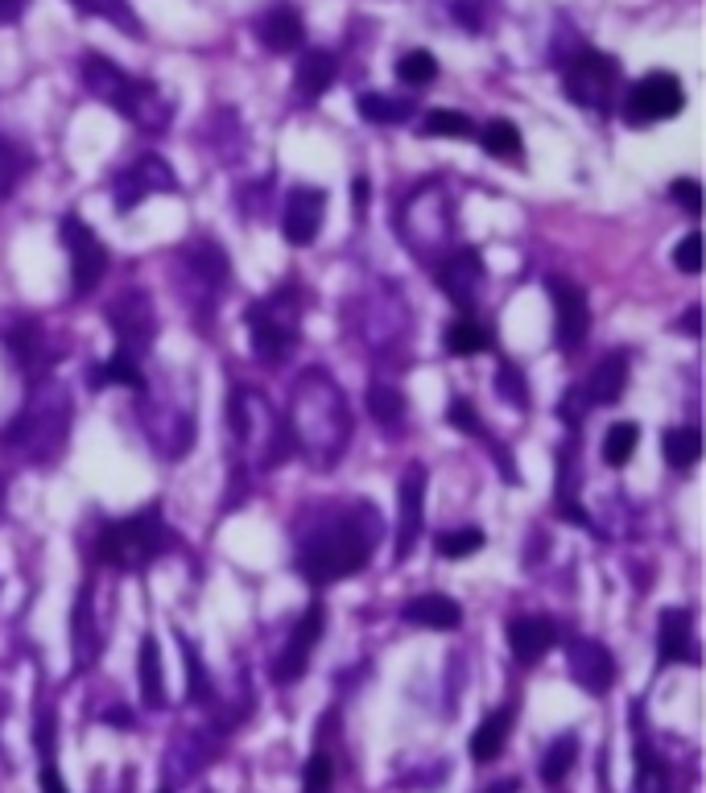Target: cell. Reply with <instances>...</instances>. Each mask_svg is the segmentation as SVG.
Wrapping results in <instances>:
<instances>
[{
  "mask_svg": "<svg viewBox=\"0 0 706 793\" xmlns=\"http://www.w3.org/2000/svg\"><path fill=\"white\" fill-rule=\"evenodd\" d=\"M178 190V178L170 174V166L153 153H145L129 166V170L116 174V187H112V199H116V211H132L141 199L149 195H173Z\"/></svg>",
  "mask_w": 706,
  "mask_h": 793,
  "instance_id": "cell-12",
  "label": "cell"
},
{
  "mask_svg": "<svg viewBox=\"0 0 706 793\" xmlns=\"http://www.w3.org/2000/svg\"><path fill=\"white\" fill-rule=\"evenodd\" d=\"M616 83H620V62L611 54H599V50L575 54L563 75L566 96H570L578 108H591V112H604L607 103H611Z\"/></svg>",
  "mask_w": 706,
  "mask_h": 793,
  "instance_id": "cell-7",
  "label": "cell"
},
{
  "mask_svg": "<svg viewBox=\"0 0 706 793\" xmlns=\"http://www.w3.org/2000/svg\"><path fill=\"white\" fill-rule=\"evenodd\" d=\"M368 409H372L376 422H401L405 414V397L389 385H372L368 389Z\"/></svg>",
  "mask_w": 706,
  "mask_h": 793,
  "instance_id": "cell-42",
  "label": "cell"
},
{
  "mask_svg": "<svg viewBox=\"0 0 706 793\" xmlns=\"http://www.w3.org/2000/svg\"><path fill=\"white\" fill-rule=\"evenodd\" d=\"M42 793H67V785H62V773H58L54 761H46V765H42Z\"/></svg>",
  "mask_w": 706,
  "mask_h": 793,
  "instance_id": "cell-49",
  "label": "cell"
},
{
  "mask_svg": "<svg viewBox=\"0 0 706 793\" xmlns=\"http://www.w3.org/2000/svg\"><path fill=\"white\" fill-rule=\"evenodd\" d=\"M161 793H170V790H161Z\"/></svg>",
  "mask_w": 706,
  "mask_h": 793,
  "instance_id": "cell-55",
  "label": "cell"
},
{
  "mask_svg": "<svg viewBox=\"0 0 706 793\" xmlns=\"http://www.w3.org/2000/svg\"><path fill=\"white\" fill-rule=\"evenodd\" d=\"M364 120H372V125H405L409 116H414V103L409 100H392V96H380V91H368L356 100Z\"/></svg>",
  "mask_w": 706,
  "mask_h": 793,
  "instance_id": "cell-31",
  "label": "cell"
},
{
  "mask_svg": "<svg viewBox=\"0 0 706 793\" xmlns=\"http://www.w3.org/2000/svg\"><path fill=\"white\" fill-rule=\"evenodd\" d=\"M67 418H71V409H67L62 389H58V385H46V389L33 393V402L26 405V414L0 434V443H4V447H26L33 459L46 463L50 455H54L46 430H54L58 438H67Z\"/></svg>",
  "mask_w": 706,
  "mask_h": 793,
  "instance_id": "cell-5",
  "label": "cell"
},
{
  "mask_svg": "<svg viewBox=\"0 0 706 793\" xmlns=\"http://www.w3.org/2000/svg\"><path fill=\"white\" fill-rule=\"evenodd\" d=\"M575 761H578V736H558L554 744H549V752H546V761H541V777L549 781V785H558V781L575 769Z\"/></svg>",
  "mask_w": 706,
  "mask_h": 793,
  "instance_id": "cell-36",
  "label": "cell"
},
{
  "mask_svg": "<svg viewBox=\"0 0 706 793\" xmlns=\"http://www.w3.org/2000/svg\"><path fill=\"white\" fill-rule=\"evenodd\" d=\"M566 670H570V678L587 694H595V698L611 691V682H616V662H611L607 645H599V641H570Z\"/></svg>",
  "mask_w": 706,
  "mask_h": 793,
  "instance_id": "cell-18",
  "label": "cell"
},
{
  "mask_svg": "<svg viewBox=\"0 0 706 793\" xmlns=\"http://www.w3.org/2000/svg\"><path fill=\"white\" fill-rule=\"evenodd\" d=\"M434 75H438V62H434L430 50H409V54L397 58V79L409 87H426L434 83Z\"/></svg>",
  "mask_w": 706,
  "mask_h": 793,
  "instance_id": "cell-38",
  "label": "cell"
},
{
  "mask_svg": "<svg viewBox=\"0 0 706 793\" xmlns=\"http://www.w3.org/2000/svg\"><path fill=\"white\" fill-rule=\"evenodd\" d=\"M479 145L500 161L520 158V129L513 120H488V125L479 129Z\"/></svg>",
  "mask_w": 706,
  "mask_h": 793,
  "instance_id": "cell-33",
  "label": "cell"
},
{
  "mask_svg": "<svg viewBox=\"0 0 706 793\" xmlns=\"http://www.w3.org/2000/svg\"><path fill=\"white\" fill-rule=\"evenodd\" d=\"M364 202H368V178H356V207L364 211Z\"/></svg>",
  "mask_w": 706,
  "mask_h": 793,
  "instance_id": "cell-52",
  "label": "cell"
},
{
  "mask_svg": "<svg viewBox=\"0 0 706 793\" xmlns=\"http://www.w3.org/2000/svg\"><path fill=\"white\" fill-rule=\"evenodd\" d=\"M0 508H4V488H0Z\"/></svg>",
  "mask_w": 706,
  "mask_h": 793,
  "instance_id": "cell-54",
  "label": "cell"
},
{
  "mask_svg": "<svg viewBox=\"0 0 706 793\" xmlns=\"http://www.w3.org/2000/svg\"><path fill=\"white\" fill-rule=\"evenodd\" d=\"M71 4L87 17H103V21H112V26L125 29L129 38H141V21H137L129 0H71Z\"/></svg>",
  "mask_w": 706,
  "mask_h": 793,
  "instance_id": "cell-30",
  "label": "cell"
},
{
  "mask_svg": "<svg viewBox=\"0 0 706 793\" xmlns=\"http://www.w3.org/2000/svg\"><path fill=\"white\" fill-rule=\"evenodd\" d=\"M187 662H190V682H195V698H207V682H202V670H199V657L195 653H187Z\"/></svg>",
  "mask_w": 706,
  "mask_h": 793,
  "instance_id": "cell-50",
  "label": "cell"
},
{
  "mask_svg": "<svg viewBox=\"0 0 706 793\" xmlns=\"http://www.w3.org/2000/svg\"><path fill=\"white\" fill-rule=\"evenodd\" d=\"M9 351L17 356L21 368H33V360L42 356V331L33 327V323H17V331H9Z\"/></svg>",
  "mask_w": 706,
  "mask_h": 793,
  "instance_id": "cell-40",
  "label": "cell"
},
{
  "mask_svg": "<svg viewBox=\"0 0 706 793\" xmlns=\"http://www.w3.org/2000/svg\"><path fill=\"white\" fill-rule=\"evenodd\" d=\"M71 641H74V670H91L96 657H100V636H96V616H91V587H83L79 599H74Z\"/></svg>",
  "mask_w": 706,
  "mask_h": 793,
  "instance_id": "cell-26",
  "label": "cell"
},
{
  "mask_svg": "<svg viewBox=\"0 0 706 793\" xmlns=\"http://www.w3.org/2000/svg\"><path fill=\"white\" fill-rule=\"evenodd\" d=\"M421 132H426V137H450V141H467V137H476V125H471V116L447 112V108H434V112H426V120H421Z\"/></svg>",
  "mask_w": 706,
  "mask_h": 793,
  "instance_id": "cell-35",
  "label": "cell"
},
{
  "mask_svg": "<svg viewBox=\"0 0 706 793\" xmlns=\"http://www.w3.org/2000/svg\"><path fill=\"white\" fill-rule=\"evenodd\" d=\"M318 636H322V604H310L302 616H298V624H294V633H289L281 657L274 662L277 682L302 678L306 665H310V653H315V645H318Z\"/></svg>",
  "mask_w": 706,
  "mask_h": 793,
  "instance_id": "cell-17",
  "label": "cell"
},
{
  "mask_svg": "<svg viewBox=\"0 0 706 793\" xmlns=\"http://www.w3.org/2000/svg\"><path fill=\"white\" fill-rule=\"evenodd\" d=\"M327 219V195L318 187H294L286 199V216H281V231L294 248H310L322 231Z\"/></svg>",
  "mask_w": 706,
  "mask_h": 793,
  "instance_id": "cell-15",
  "label": "cell"
},
{
  "mask_svg": "<svg viewBox=\"0 0 706 793\" xmlns=\"http://www.w3.org/2000/svg\"><path fill=\"white\" fill-rule=\"evenodd\" d=\"M405 624H418V628H430V633H455L463 624V607L447 595H418L401 607Z\"/></svg>",
  "mask_w": 706,
  "mask_h": 793,
  "instance_id": "cell-23",
  "label": "cell"
},
{
  "mask_svg": "<svg viewBox=\"0 0 706 793\" xmlns=\"http://www.w3.org/2000/svg\"><path fill=\"white\" fill-rule=\"evenodd\" d=\"M286 430L289 447L302 450L318 467H331L351 438V414H347L344 393L335 389L322 373H306L294 389V402H289Z\"/></svg>",
  "mask_w": 706,
  "mask_h": 793,
  "instance_id": "cell-1",
  "label": "cell"
},
{
  "mask_svg": "<svg viewBox=\"0 0 706 793\" xmlns=\"http://www.w3.org/2000/svg\"><path fill=\"white\" fill-rule=\"evenodd\" d=\"M450 426L459 434H476V438H484V418H479V409L471 402H463V397H455L450 402Z\"/></svg>",
  "mask_w": 706,
  "mask_h": 793,
  "instance_id": "cell-44",
  "label": "cell"
},
{
  "mask_svg": "<svg viewBox=\"0 0 706 793\" xmlns=\"http://www.w3.org/2000/svg\"><path fill=\"white\" fill-rule=\"evenodd\" d=\"M257 38L265 50H274V54H289V50H298L302 46V17L294 13L289 4H274L269 13L257 17Z\"/></svg>",
  "mask_w": 706,
  "mask_h": 793,
  "instance_id": "cell-22",
  "label": "cell"
},
{
  "mask_svg": "<svg viewBox=\"0 0 706 793\" xmlns=\"http://www.w3.org/2000/svg\"><path fill=\"white\" fill-rule=\"evenodd\" d=\"M484 542H488L484 529H476V525H463V529H447V534H438L434 549H438V558H447V563H463V558L479 554Z\"/></svg>",
  "mask_w": 706,
  "mask_h": 793,
  "instance_id": "cell-32",
  "label": "cell"
},
{
  "mask_svg": "<svg viewBox=\"0 0 706 793\" xmlns=\"http://www.w3.org/2000/svg\"><path fill=\"white\" fill-rule=\"evenodd\" d=\"M698 318H703V315H698V306H690V310H686V318H682V331L698 335Z\"/></svg>",
  "mask_w": 706,
  "mask_h": 793,
  "instance_id": "cell-51",
  "label": "cell"
},
{
  "mask_svg": "<svg viewBox=\"0 0 706 793\" xmlns=\"http://www.w3.org/2000/svg\"><path fill=\"white\" fill-rule=\"evenodd\" d=\"M187 265L202 277V286H219L228 277V260H223V248L216 240H199V245L187 252Z\"/></svg>",
  "mask_w": 706,
  "mask_h": 793,
  "instance_id": "cell-34",
  "label": "cell"
},
{
  "mask_svg": "<svg viewBox=\"0 0 706 793\" xmlns=\"http://www.w3.org/2000/svg\"><path fill=\"white\" fill-rule=\"evenodd\" d=\"M690 662L698 665V645H694V624L686 607H665L662 628H657V665Z\"/></svg>",
  "mask_w": 706,
  "mask_h": 793,
  "instance_id": "cell-19",
  "label": "cell"
},
{
  "mask_svg": "<svg viewBox=\"0 0 706 793\" xmlns=\"http://www.w3.org/2000/svg\"><path fill=\"white\" fill-rule=\"evenodd\" d=\"M484 277H488V265L479 257V248L450 252V257H443V265H438V289H443L459 310H471V306H476Z\"/></svg>",
  "mask_w": 706,
  "mask_h": 793,
  "instance_id": "cell-14",
  "label": "cell"
},
{
  "mask_svg": "<svg viewBox=\"0 0 706 793\" xmlns=\"http://www.w3.org/2000/svg\"><path fill=\"white\" fill-rule=\"evenodd\" d=\"M96 385H129V389H141L145 376H141V368H137V360H132V356L116 351L112 360H108V368L96 376Z\"/></svg>",
  "mask_w": 706,
  "mask_h": 793,
  "instance_id": "cell-41",
  "label": "cell"
},
{
  "mask_svg": "<svg viewBox=\"0 0 706 793\" xmlns=\"http://www.w3.org/2000/svg\"><path fill=\"white\" fill-rule=\"evenodd\" d=\"M508 645H513V657L520 665H534L558 645V624L549 616H520V621L508 624Z\"/></svg>",
  "mask_w": 706,
  "mask_h": 793,
  "instance_id": "cell-20",
  "label": "cell"
},
{
  "mask_svg": "<svg viewBox=\"0 0 706 793\" xmlns=\"http://www.w3.org/2000/svg\"><path fill=\"white\" fill-rule=\"evenodd\" d=\"M401 517H397V563H405L421 537V521H426V467L409 463V472L401 476Z\"/></svg>",
  "mask_w": 706,
  "mask_h": 793,
  "instance_id": "cell-16",
  "label": "cell"
},
{
  "mask_svg": "<svg viewBox=\"0 0 706 793\" xmlns=\"http://www.w3.org/2000/svg\"><path fill=\"white\" fill-rule=\"evenodd\" d=\"M496 385H500V397L513 402L517 409L529 405V393H525V376H520L517 364H500V373H496Z\"/></svg>",
  "mask_w": 706,
  "mask_h": 793,
  "instance_id": "cell-43",
  "label": "cell"
},
{
  "mask_svg": "<svg viewBox=\"0 0 706 793\" xmlns=\"http://www.w3.org/2000/svg\"><path fill=\"white\" fill-rule=\"evenodd\" d=\"M170 546L173 534L166 529L158 505L141 508V513H132L125 521H112V525H103L100 534V558L116 566V571H141Z\"/></svg>",
  "mask_w": 706,
  "mask_h": 793,
  "instance_id": "cell-4",
  "label": "cell"
},
{
  "mask_svg": "<svg viewBox=\"0 0 706 793\" xmlns=\"http://www.w3.org/2000/svg\"><path fill=\"white\" fill-rule=\"evenodd\" d=\"M302 790L306 793H327L331 790V756H310L302 769Z\"/></svg>",
  "mask_w": 706,
  "mask_h": 793,
  "instance_id": "cell-45",
  "label": "cell"
},
{
  "mask_svg": "<svg viewBox=\"0 0 706 793\" xmlns=\"http://www.w3.org/2000/svg\"><path fill=\"white\" fill-rule=\"evenodd\" d=\"M83 83L96 100L116 108L120 116H129V120H137L141 129H166V120H170V103L158 100L153 83L132 79L129 71L116 67L112 58L87 54L83 58Z\"/></svg>",
  "mask_w": 706,
  "mask_h": 793,
  "instance_id": "cell-3",
  "label": "cell"
},
{
  "mask_svg": "<svg viewBox=\"0 0 706 793\" xmlns=\"http://www.w3.org/2000/svg\"><path fill=\"white\" fill-rule=\"evenodd\" d=\"M682 108H686V87H682L678 75H669V71L645 75V79L624 96V120H628L633 129L669 120V116H678Z\"/></svg>",
  "mask_w": 706,
  "mask_h": 793,
  "instance_id": "cell-8",
  "label": "cell"
},
{
  "mask_svg": "<svg viewBox=\"0 0 706 793\" xmlns=\"http://www.w3.org/2000/svg\"><path fill=\"white\" fill-rule=\"evenodd\" d=\"M636 443H640V430H636L633 422H616L604 438V463L607 467H628Z\"/></svg>",
  "mask_w": 706,
  "mask_h": 793,
  "instance_id": "cell-37",
  "label": "cell"
},
{
  "mask_svg": "<svg viewBox=\"0 0 706 793\" xmlns=\"http://www.w3.org/2000/svg\"><path fill=\"white\" fill-rule=\"evenodd\" d=\"M248 331H252V347L260 360H286L289 347L298 344V306L289 294H274L265 303H252L248 310Z\"/></svg>",
  "mask_w": 706,
  "mask_h": 793,
  "instance_id": "cell-6",
  "label": "cell"
},
{
  "mask_svg": "<svg viewBox=\"0 0 706 793\" xmlns=\"http://www.w3.org/2000/svg\"><path fill=\"white\" fill-rule=\"evenodd\" d=\"M26 170H29V158L17 149L13 141H4L0 137V199H9L17 190V182L26 178Z\"/></svg>",
  "mask_w": 706,
  "mask_h": 793,
  "instance_id": "cell-39",
  "label": "cell"
},
{
  "mask_svg": "<svg viewBox=\"0 0 706 793\" xmlns=\"http://www.w3.org/2000/svg\"><path fill=\"white\" fill-rule=\"evenodd\" d=\"M628 389V356L624 351H611L604 360L595 364L591 376H587V385H583V397L587 405H616Z\"/></svg>",
  "mask_w": 706,
  "mask_h": 793,
  "instance_id": "cell-21",
  "label": "cell"
},
{
  "mask_svg": "<svg viewBox=\"0 0 706 793\" xmlns=\"http://www.w3.org/2000/svg\"><path fill=\"white\" fill-rule=\"evenodd\" d=\"M669 195L682 202V211H686V216L698 219V211H703V187H698L694 178H678V182L669 187Z\"/></svg>",
  "mask_w": 706,
  "mask_h": 793,
  "instance_id": "cell-47",
  "label": "cell"
},
{
  "mask_svg": "<svg viewBox=\"0 0 706 793\" xmlns=\"http://www.w3.org/2000/svg\"><path fill=\"white\" fill-rule=\"evenodd\" d=\"M508 732H513V707H500L491 711L488 720L476 727V736H471V744H467V752H471V761L476 765H491L500 752H505V740Z\"/></svg>",
  "mask_w": 706,
  "mask_h": 793,
  "instance_id": "cell-25",
  "label": "cell"
},
{
  "mask_svg": "<svg viewBox=\"0 0 706 793\" xmlns=\"http://www.w3.org/2000/svg\"><path fill=\"white\" fill-rule=\"evenodd\" d=\"M103 318H108L112 335L120 339V351L132 356V360L158 339V315H153V303H149L145 289H125L120 298H112Z\"/></svg>",
  "mask_w": 706,
  "mask_h": 793,
  "instance_id": "cell-10",
  "label": "cell"
},
{
  "mask_svg": "<svg viewBox=\"0 0 706 793\" xmlns=\"http://www.w3.org/2000/svg\"><path fill=\"white\" fill-rule=\"evenodd\" d=\"M335 75H339L335 54H327V50H306V54L298 58V71H294V87H298L302 100H318V96H327Z\"/></svg>",
  "mask_w": 706,
  "mask_h": 793,
  "instance_id": "cell-24",
  "label": "cell"
},
{
  "mask_svg": "<svg viewBox=\"0 0 706 793\" xmlns=\"http://www.w3.org/2000/svg\"><path fill=\"white\" fill-rule=\"evenodd\" d=\"M674 265H678L682 274H703V236L698 231H690L686 240H682L678 248H674Z\"/></svg>",
  "mask_w": 706,
  "mask_h": 793,
  "instance_id": "cell-46",
  "label": "cell"
},
{
  "mask_svg": "<svg viewBox=\"0 0 706 793\" xmlns=\"http://www.w3.org/2000/svg\"><path fill=\"white\" fill-rule=\"evenodd\" d=\"M488 793H517V781H496Z\"/></svg>",
  "mask_w": 706,
  "mask_h": 793,
  "instance_id": "cell-53",
  "label": "cell"
},
{
  "mask_svg": "<svg viewBox=\"0 0 706 793\" xmlns=\"http://www.w3.org/2000/svg\"><path fill=\"white\" fill-rule=\"evenodd\" d=\"M549 303H554V339L563 351L578 347L587 339V327H591V306H587V294L563 277L549 281Z\"/></svg>",
  "mask_w": 706,
  "mask_h": 793,
  "instance_id": "cell-13",
  "label": "cell"
},
{
  "mask_svg": "<svg viewBox=\"0 0 706 793\" xmlns=\"http://www.w3.org/2000/svg\"><path fill=\"white\" fill-rule=\"evenodd\" d=\"M29 9V0H0V26H13V21H21Z\"/></svg>",
  "mask_w": 706,
  "mask_h": 793,
  "instance_id": "cell-48",
  "label": "cell"
},
{
  "mask_svg": "<svg viewBox=\"0 0 706 793\" xmlns=\"http://www.w3.org/2000/svg\"><path fill=\"white\" fill-rule=\"evenodd\" d=\"M372 513L351 517L347 508H335L327 521H315L298 542V571L310 583H335L368 566L372 554Z\"/></svg>",
  "mask_w": 706,
  "mask_h": 793,
  "instance_id": "cell-2",
  "label": "cell"
},
{
  "mask_svg": "<svg viewBox=\"0 0 706 793\" xmlns=\"http://www.w3.org/2000/svg\"><path fill=\"white\" fill-rule=\"evenodd\" d=\"M662 450L669 467L686 472V467H694L698 455H703V434H698V426H674V430H665Z\"/></svg>",
  "mask_w": 706,
  "mask_h": 793,
  "instance_id": "cell-28",
  "label": "cell"
},
{
  "mask_svg": "<svg viewBox=\"0 0 706 793\" xmlns=\"http://www.w3.org/2000/svg\"><path fill=\"white\" fill-rule=\"evenodd\" d=\"M447 347H450V356H479V351L491 347V331L484 323H476L471 315H463L459 323H450Z\"/></svg>",
  "mask_w": 706,
  "mask_h": 793,
  "instance_id": "cell-29",
  "label": "cell"
},
{
  "mask_svg": "<svg viewBox=\"0 0 706 793\" xmlns=\"http://www.w3.org/2000/svg\"><path fill=\"white\" fill-rule=\"evenodd\" d=\"M137 670H141V698L145 707H166V674H161V650L153 636L141 641V657H137Z\"/></svg>",
  "mask_w": 706,
  "mask_h": 793,
  "instance_id": "cell-27",
  "label": "cell"
},
{
  "mask_svg": "<svg viewBox=\"0 0 706 793\" xmlns=\"http://www.w3.org/2000/svg\"><path fill=\"white\" fill-rule=\"evenodd\" d=\"M401 236H405V245L414 248V252H421L426 260L438 257V252L447 248V236H450V207H447V199H443L438 190H421L414 202H405Z\"/></svg>",
  "mask_w": 706,
  "mask_h": 793,
  "instance_id": "cell-9",
  "label": "cell"
},
{
  "mask_svg": "<svg viewBox=\"0 0 706 793\" xmlns=\"http://www.w3.org/2000/svg\"><path fill=\"white\" fill-rule=\"evenodd\" d=\"M62 245L71 252V294L74 298H87L103 281V274H108V248H103V240L96 231L87 228L83 216L62 219Z\"/></svg>",
  "mask_w": 706,
  "mask_h": 793,
  "instance_id": "cell-11",
  "label": "cell"
}]
</instances>
